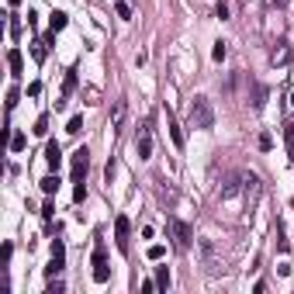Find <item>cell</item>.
<instances>
[{"instance_id":"3957f363","label":"cell","mask_w":294,"mask_h":294,"mask_svg":"<svg viewBox=\"0 0 294 294\" xmlns=\"http://www.w3.org/2000/svg\"><path fill=\"white\" fill-rule=\"evenodd\" d=\"M107 277H111L107 249H104V242H97V249H94V280H97V284H107Z\"/></svg>"},{"instance_id":"f546056e","label":"cell","mask_w":294,"mask_h":294,"mask_svg":"<svg viewBox=\"0 0 294 294\" xmlns=\"http://www.w3.org/2000/svg\"><path fill=\"white\" fill-rule=\"evenodd\" d=\"M270 145H274V138H270V132H263L260 135V149H270Z\"/></svg>"},{"instance_id":"9a60e30c","label":"cell","mask_w":294,"mask_h":294,"mask_svg":"<svg viewBox=\"0 0 294 294\" xmlns=\"http://www.w3.org/2000/svg\"><path fill=\"white\" fill-rule=\"evenodd\" d=\"M156 287H163V291L170 287V270L166 267H156Z\"/></svg>"},{"instance_id":"ac0fdd59","label":"cell","mask_w":294,"mask_h":294,"mask_svg":"<svg viewBox=\"0 0 294 294\" xmlns=\"http://www.w3.org/2000/svg\"><path fill=\"white\" fill-rule=\"evenodd\" d=\"M42 191H45V194H56L59 191V176H45V180H42Z\"/></svg>"},{"instance_id":"8fae6325","label":"cell","mask_w":294,"mask_h":294,"mask_svg":"<svg viewBox=\"0 0 294 294\" xmlns=\"http://www.w3.org/2000/svg\"><path fill=\"white\" fill-rule=\"evenodd\" d=\"M291 59H294V45H280L274 56H270V62H274V66H287Z\"/></svg>"},{"instance_id":"52a82bcc","label":"cell","mask_w":294,"mask_h":294,"mask_svg":"<svg viewBox=\"0 0 294 294\" xmlns=\"http://www.w3.org/2000/svg\"><path fill=\"white\" fill-rule=\"evenodd\" d=\"M73 90H77V69H69V73H66V80H62V100H56L59 111L66 107V100H69V94H73Z\"/></svg>"},{"instance_id":"f1b7e54d","label":"cell","mask_w":294,"mask_h":294,"mask_svg":"<svg viewBox=\"0 0 294 294\" xmlns=\"http://www.w3.org/2000/svg\"><path fill=\"white\" fill-rule=\"evenodd\" d=\"M39 94H42V83H39V80H35V83H28V97H39Z\"/></svg>"},{"instance_id":"6da1fadb","label":"cell","mask_w":294,"mask_h":294,"mask_svg":"<svg viewBox=\"0 0 294 294\" xmlns=\"http://www.w3.org/2000/svg\"><path fill=\"white\" fill-rule=\"evenodd\" d=\"M191 128H215V111H211V100L208 97H194L191 100Z\"/></svg>"},{"instance_id":"4fadbf2b","label":"cell","mask_w":294,"mask_h":294,"mask_svg":"<svg viewBox=\"0 0 294 294\" xmlns=\"http://www.w3.org/2000/svg\"><path fill=\"white\" fill-rule=\"evenodd\" d=\"M7 145H11V153H21V149L28 145V138H24V132H11V142H7Z\"/></svg>"},{"instance_id":"30bf717a","label":"cell","mask_w":294,"mask_h":294,"mask_svg":"<svg viewBox=\"0 0 294 294\" xmlns=\"http://www.w3.org/2000/svg\"><path fill=\"white\" fill-rule=\"evenodd\" d=\"M7 66H11V77H24V59H21V49H11V52H7Z\"/></svg>"},{"instance_id":"7402d4cb","label":"cell","mask_w":294,"mask_h":294,"mask_svg":"<svg viewBox=\"0 0 294 294\" xmlns=\"http://www.w3.org/2000/svg\"><path fill=\"white\" fill-rule=\"evenodd\" d=\"M31 132H35V135H45V132H49V118L42 115L39 121H35V128H31Z\"/></svg>"},{"instance_id":"5b68a950","label":"cell","mask_w":294,"mask_h":294,"mask_svg":"<svg viewBox=\"0 0 294 294\" xmlns=\"http://www.w3.org/2000/svg\"><path fill=\"white\" fill-rule=\"evenodd\" d=\"M87 170H90V153L87 149H77L73 153V183L87 180Z\"/></svg>"},{"instance_id":"83f0119b","label":"cell","mask_w":294,"mask_h":294,"mask_svg":"<svg viewBox=\"0 0 294 294\" xmlns=\"http://www.w3.org/2000/svg\"><path fill=\"white\" fill-rule=\"evenodd\" d=\"M163 256H166V249H163V246H149V260H163Z\"/></svg>"},{"instance_id":"44dd1931","label":"cell","mask_w":294,"mask_h":294,"mask_svg":"<svg viewBox=\"0 0 294 294\" xmlns=\"http://www.w3.org/2000/svg\"><path fill=\"white\" fill-rule=\"evenodd\" d=\"M45 49H49V45H45V42H35V45H31V56H35V59H39V62H42V59H45Z\"/></svg>"},{"instance_id":"5bb4252c","label":"cell","mask_w":294,"mask_h":294,"mask_svg":"<svg viewBox=\"0 0 294 294\" xmlns=\"http://www.w3.org/2000/svg\"><path fill=\"white\" fill-rule=\"evenodd\" d=\"M49 24H52V31H62V28L69 24V14H62V11H56V14L49 18Z\"/></svg>"},{"instance_id":"277c9868","label":"cell","mask_w":294,"mask_h":294,"mask_svg":"<svg viewBox=\"0 0 294 294\" xmlns=\"http://www.w3.org/2000/svg\"><path fill=\"white\" fill-rule=\"evenodd\" d=\"M135 149H138V159H149L153 156V125L145 121L142 128H138V135H135Z\"/></svg>"},{"instance_id":"7a4b0ae2","label":"cell","mask_w":294,"mask_h":294,"mask_svg":"<svg viewBox=\"0 0 294 294\" xmlns=\"http://www.w3.org/2000/svg\"><path fill=\"white\" fill-rule=\"evenodd\" d=\"M170 232H173V246L176 249H187L191 239H194V229H191L187 222H180V218H170Z\"/></svg>"},{"instance_id":"cb8c5ba5","label":"cell","mask_w":294,"mask_h":294,"mask_svg":"<svg viewBox=\"0 0 294 294\" xmlns=\"http://www.w3.org/2000/svg\"><path fill=\"white\" fill-rule=\"evenodd\" d=\"M277 249H280V253H287V235H284L280 225H277Z\"/></svg>"},{"instance_id":"7c38bea8","label":"cell","mask_w":294,"mask_h":294,"mask_svg":"<svg viewBox=\"0 0 294 294\" xmlns=\"http://www.w3.org/2000/svg\"><path fill=\"white\" fill-rule=\"evenodd\" d=\"M62 267H66V256L52 253V263H49V267H45V274H49V277H56V274H62Z\"/></svg>"},{"instance_id":"4316f807","label":"cell","mask_w":294,"mask_h":294,"mask_svg":"<svg viewBox=\"0 0 294 294\" xmlns=\"http://www.w3.org/2000/svg\"><path fill=\"white\" fill-rule=\"evenodd\" d=\"M284 135H287V156L294 159V125H287V132H284Z\"/></svg>"},{"instance_id":"ffe728a7","label":"cell","mask_w":294,"mask_h":294,"mask_svg":"<svg viewBox=\"0 0 294 294\" xmlns=\"http://www.w3.org/2000/svg\"><path fill=\"white\" fill-rule=\"evenodd\" d=\"M115 11H118V18H121V21H128V18H132V7H128L125 0H118V4H115Z\"/></svg>"},{"instance_id":"484cf974","label":"cell","mask_w":294,"mask_h":294,"mask_svg":"<svg viewBox=\"0 0 294 294\" xmlns=\"http://www.w3.org/2000/svg\"><path fill=\"white\" fill-rule=\"evenodd\" d=\"M11 253H14V246H11V242H4V249H0V263H4V267L11 263Z\"/></svg>"},{"instance_id":"8992f818","label":"cell","mask_w":294,"mask_h":294,"mask_svg":"<svg viewBox=\"0 0 294 294\" xmlns=\"http://www.w3.org/2000/svg\"><path fill=\"white\" fill-rule=\"evenodd\" d=\"M128 229H132V222H128L125 215H118L115 218V242H118L121 253H128Z\"/></svg>"},{"instance_id":"d4e9b609","label":"cell","mask_w":294,"mask_h":294,"mask_svg":"<svg viewBox=\"0 0 294 294\" xmlns=\"http://www.w3.org/2000/svg\"><path fill=\"white\" fill-rule=\"evenodd\" d=\"M83 197H87V183H83V180H80L77 187H73V201H77V204H80V201H83Z\"/></svg>"},{"instance_id":"d6986e66","label":"cell","mask_w":294,"mask_h":294,"mask_svg":"<svg viewBox=\"0 0 294 294\" xmlns=\"http://www.w3.org/2000/svg\"><path fill=\"white\" fill-rule=\"evenodd\" d=\"M229 56V49H225V42H215V49H211V59L215 62H222V59Z\"/></svg>"},{"instance_id":"2e32d148","label":"cell","mask_w":294,"mask_h":294,"mask_svg":"<svg viewBox=\"0 0 294 294\" xmlns=\"http://www.w3.org/2000/svg\"><path fill=\"white\" fill-rule=\"evenodd\" d=\"M121 118H125V100H115V115H111V128L121 125Z\"/></svg>"},{"instance_id":"4dcf8cb0","label":"cell","mask_w":294,"mask_h":294,"mask_svg":"<svg viewBox=\"0 0 294 294\" xmlns=\"http://www.w3.org/2000/svg\"><path fill=\"white\" fill-rule=\"evenodd\" d=\"M18 4H21V0H11V7H18Z\"/></svg>"},{"instance_id":"603a6c76","label":"cell","mask_w":294,"mask_h":294,"mask_svg":"<svg viewBox=\"0 0 294 294\" xmlns=\"http://www.w3.org/2000/svg\"><path fill=\"white\" fill-rule=\"evenodd\" d=\"M62 291H66L62 280H49V287H45V294H62Z\"/></svg>"},{"instance_id":"9c48e42d","label":"cell","mask_w":294,"mask_h":294,"mask_svg":"<svg viewBox=\"0 0 294 294\" xmlns=\"http://www.w3.org/2000/svg\"><path fill=\"white\" fill-rule=\"evenodd\" d=\"M166 128H170L173 145H176V149H183V132H180V125H176V118H173V111H170V107H166Z\"/></svg>"},{"instance_id":"e0dca14e","label":"cell","mask_w":294,"mask_h":294,"mask_svg":"<svg viewBox=\"0 0 294 294\" xmlns=\"http://www.w3.org/2000/svg\"><path fill=\"white\" fill-rule=\"evenodd\" d=\"M80 128H83V115H73L69 125H66V132H69V135H80Z\"/></svg>"},{"instance_id":"ba28073f","label":"cell","mask_w":294,"mask_h":294,"mask_svg":"<svg viewBox=\"0 0 294 294\" xmlns=\"http://www.w3.org/2000/svg\"><path fill=\"white\" fill-rule=\"evenodd\" d=\"M45 163H49L52 170H59V166H62V149H59V142H56V138H52V142L45 145Z\"/></svg>"}]
</instances>
